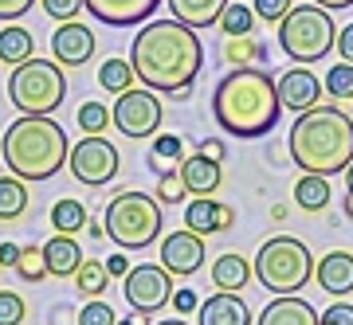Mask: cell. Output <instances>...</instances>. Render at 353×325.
Returning <instances> with one entry per match:
<instances>
[{"label": "cell", "instance_id": "obj_1", "mask_svg": "<svg viewBox=\"0 0 353 325\" xmlns=\"http://www.w3.org/2000/svg\"><path fill=\"white\" fill-rule=\"evenodd\" d=\"M130 67L145 90H165L185 98L204 67L201 36L176 20H150L130 43Z\"/></svg>", "mask_w": 353, "mask_h": 325}, {"label": "cell", "instance_id": "obj_2", "mask_svg": "<svg viewBox=\"0 0 353 325\" xmlns=\"http://www.w3.org/2000/svg\"><path fill=\"white\" fill-rule=\"evenodd\" d=\"M279 90L275 78L259 67H236L228 71L212 90V118L228 138H263L279 122Z\"/></svg>", "mask_w": 353, "mask_h": 325}, {"label": "cell", "instance_id": "obj_3", "mask_svg": "<svg viewBox=\"0 0 353 325\" xmlns=\"http://www.w3.org/2000/svg\"><path fill=\"white\" fill-rule=\"evenodd\" d=\"M290 161L310 176H334L353 165V122L334 106H314L294 118L287 134Z\"/></svg>", "mask_w": 353, "mask_h": 325}, {"label": "cell", "instance_id": "obj_4", "mask_svg": "<svg viewBox=\"0 0 353 325\" xmlns=\"http://www.w3.org/2000/svg\"><path fill=\"white\" fill-rule=\"evenodd\" d=\"M67 134L59 122L51 118H16L4 138H0V157L8 165V173L20 176L24 185H36V180H51L67 165Z\"/></svg>", "mask_w": 353, "mask_h": 325}, {"label": "cell", "instance_id": "obj_5", "mask_svg": "<svg viewBox=\"0 0 353 325\" xmlns=\"http://www.w3.org/2000/svg\"><path fill=\"white\" fill-rule=\"evenodd\" d=\"M161 224H165V216H161L157 196H145V192H134V188L118 192L106 204V212H102V235L122 251L150 247L153 239L161 235Z\"/></svg>", "mask_w": 353, "mask_h": 325}, {"label": "cell", "instance_id": "obj_6", "mask_svg": "<svg viewBox=\"0 0 353 325\" xmlns=\"http://www.w3.org/2000/svg\"><path fill=\"white\" fill-rule=\"evenodd\" d=\"M252 275L263 282L275 298H287V294H299V290L314 278V255L303 239L294 235H271L259 247L252 263Z\"/></svg>", "mask_w": 353, "mask_h": 325}, {"label": "cell", "instance_id": "obj_7", "mask_svg": "<svg viewBox=\"0 0 353 325\" xmlns=\"http://www.w3.org/2000/svg\"><path fill=\"white\" fill-rule=\"evenodd\" d=\"M8 98L24 118H51L67 98V75L55 59H28L8 75Z\"/></svg>", "mask_w": 353, "mask_h": 325}, {"label": "cell", "instance_id": "obj_8", "mask_svg": "<svg viewBox=\"0 0 353 325\" xmlns=\"http://www.w3.org/2000/svg\"><path fill=\"white\" fill-rule=\"evenodd\" d=\"M334 43H338V24L318 4L290 8V16L279 24V48H283V55L303 63V67L326 59L330 51H334Z\"/></svg>", "mask_w": 353, "mask_h": 325}, {"label": "cell", "instance_id": "obj_9", "mask_svg": "<svg viewBox=\"0 0 353 325\" xmlns=\"http://www.w3.org/2000/svg\"><path fill=\"white\" fill-rule=\"evenodd\" d=\"M110 125L118 134L141 141V138H157L161 134V102L153 90H126L114 98Z\"/></svg>", "mask_w": 353, "mask_h": 325}, {"label": "cell", "instance_id": "obj_10", "mask_svg": "<svg viewBox=\"0 0 353 325\" xmlns=\"http://www.w3.org/2000/svg\"><path fill=\"white\" fill-rule=\"evenodd\" d=\"M118 165H122V157L114 149V141H106V138H83L67 153L71 176H75L79 185H90V188L110 185L114 176H118Z\"/></svg>", "mask_w": 353, "mask_h": 325}, {"label": "cell", "instance_id": "obj_11", "mask_svg": "<svg viewBox=\"0 0 353 325\" xmlns=\"http://www.w3.org/2000/svg\"><path fill=\"white\" fill-rule=\"evenodd\" d=\"M122 294H126L130 310L138 313H153L173 302V275L165 271L161 263H141L130 266L126 282H122Z\"/></svg>", "mask_w": 353, "mask_h": 325}, {"label": "cell", "instance_id": "obj_12", "mask_svg": "<svg viewBox=\"0 0 353 325\" xmlns=\"http://www.w3.org/2000/svg\"><path fill=\"white\" fill-rule=\"evenodd\" d=\"M208 259V247H204L201 235H192V231H169L161 239V266L169 271L173 278H189L196 275Z\"/></svg>", "mask_w": 353, "mask_h": 325}, {"label": "cell", "instance_id": "obj_13", "mask_svg": "<svg viewBox=\"0 0 353 325\" xmlns=\"http://www.w3.org/2000/svg\"><path fill=\"white\" fill-rule=\"evenodd\" d=\"M275 90H279V106L283 110H294V114H306L314 110L322 102V83L310 67H290L275 78Z\"/></svg>", "mask_w": 353, "mask_h": 325}, {"label": "cell", "instance_id": "obj_14", "mask_svg": "<svg viewBox=\"0 0 353 325\" xmlns=\"http://www.w3.org/2000/svg\"><path fill=\"white\" fill-rule=\"evenodd\" d=\"M94 48H99L94 32H90L87 24H79V20L59 24L51 32V59L59 63V67H87Z\"/></svg>", "mask_w": 353, "mask_h": 325}, {"label": "cell", "instance_id": "obj_15", "mask_svg": "<svg viewBox=\"0 0 353 325\" xmlns=\"http://www.w3.org/2000/svg\"><path fill=\"white\" fill-rule=\"evenodd\" d=\"M161 0H83L99 24H110V28H134V24H145L153 12H157Z\"/></svg>", "mask_w": 353, "mask_h": 325}, {"label": "cell", "instance_id": "obj_16", "mask_svg": "<svg viewBox=\"0 0 353 325\" xmlns=\"http://www.w3.org/2000/svg\"><path fill=\"white\" fill-rule=\"evenodd\" d=\"M232 224H236V212L228 204L212 200V196H192L189 208H185V231H192V235H201V239L232 231Z\"/></svg>", "mask_w": 353, "mask_h": 325}, {"label": "cell", "instance_id": "obj_17", "mask_svg": "<svg viewBox=\"0 0 353 325\" xmlns=\"http://www.w3.org/2000/svg\"><path fill=\"white\" fill-rule=\"evenodd\" d=\"M314 282L326 290L330 298L353 294V255L350 251H330L314 263Z\"/></svg>", "mask_w": 353, "mask_h": 325}, {"label": "cell", "instance_id": "obj_18", "mask_svg": "<svg viewBox=\"0 0 353 325\" xmlns=\"http://www.w3.org/2000/svg\"><path fill=\"white\" fill-rule=\"evenodd\" d=\"M196 325H252V310L240 294H212L196 306Z\"/></svg>", "mask_w": 353, "mask_h": 325}, {"label": "cell", "instance_id": "obj_19", "mask_svg": "<svg viewBox=\"0 0 353 325\" xmlns=\"http://www.w3.org/2000/svg\"><path fill=\"white\" fill-rule=\"evenodd\" d=\"M255 325H318V313L314 306L299 294H287V298H271L259 310Z\"/></svg>", "mask_w": 353, "mask_h": 325}, {"label": "cell", "instance_id": "obj_20", "mask_svg": "<svg viewBox=\"0 0 353 325\" xmlns=\"http://www.w3.org/2000/svg\"><path fill=\"white\" fill-rule=\"evenodd\" d=\"M181 180H185V192H192V196H212L224 185V169H220V161H208L204 153H189L181 161Z\"/></svg>", "mask_w": 353, "mask_h": 325}, {"label": "cell", "instance_id": "obj_21", "mask_svg": "<svg viewBox=\"0 0 353 325\" xmlns=\"http://www.w3.org/2000/svg\"><path fill=\"white\" fill-rule=\"evenodd\" d=\"M169 4V12H173L176 24L185 28H212L220 24V16H224V8L232 4V0H165Z\"/></svg>", "mask_w": 353, "mask_h": 325}, {"label": "cell", "instance_id": "obj_22", "mask_svg": "<svg viewBox=\"0 0 353 325\" xmlns=\"http://www.w3.org/2000/svg\"><path fill=\"white\" fill-rule=\"evenodd\" d=\"M252 278H255L252 275V263L243 259L240 251H224V255L212 263V286H216V294H240Z\"/></svg>", "mask_w": 353, "mask_h": 325}, {"label": "cell", "instance_id": "obj_23", "mask_svg": "<svg viewBox=\"0 0 353 325\" xmlns=\"http://www.w3.org/2000/svg\"><path fill=\"white\" fill-rule=\"evenodd\" d=\"M43 263H48V275L75 278V271L83 266V247L75 243V235H51L43 243Z\"/></svg>", "mask_w": 353, "mask_h": 325}, {"label": "cell", "instance_id": "obj_24", "mask_svg": "<svg viewBox=\"0 0 353 325\" xmlns=\"http://www.w3.org/2000/svg\"><path fill=\"white\" fill-rule=\"evenodd\" d=\"M36 59V39H32V32L20 24L12 28H0V63H12V67H20V63Z\"/></svg>", "mask_w": 353, "mask_h": 325}, {"label": "cell", "instance_id": "obj_25", "mask_svg": "<svg viewBox=\"0 0 353 325\" xmlns=\"http://www.w3.org/2000/svg\"><path fill=\"white\" fill-rule=\"evenodd\" d=\"M330 196H334V188H330L326 176L303 173L299 185H294V204H299L303 212H322V208H330Z\"/></svg>", "mask_w": 353, "mask_h": 325}, {"label": "cell", "instance_id": "obj_26", "mask_svg": "<svg viewBox=\"0 0 353 325\" xmlns=\"http://www.w3.org/2000/svg\"><path fill=\"white\" fill-rule=\"evenodd\" d=\"M87 224H90V216L79 200L63 196V200L51 204V227H55V235H75V231H83Z\"/></svg>", "mask_w": 353, "mask_h": 325}, {"label": "cell", "instance_id": "obj_27", "mask_svg": "<svg viewBox=\"0 0 353 325\" xmlns=\"http://www.w3.org/2000/svg\"><path fill=\"white\" fill-rule=\"evenodd\" d=\"M28 208V185L20 176H0V220H20Z\"/></svg>", "mask_w": 353, "mask_h": 325}, {"label": "cell", "instance_id": "obj_28", "mask_svg": "<svg viewBox=\"0 0 353 325\" xmlns=\"http://www.w3.org/2000/svg\"><path fill=\"white\" fill-rule=\"evenodd\" d=\"M134 67H130V59H102L99 67V87L110 90V94H126V90H134Z\"/></svg>", "mask_w": 353, "mask_h": 325}, {"label": "cell", "instance_id": "obj_29", "mask_svg": "<svg viewBox=\"0 0 353 325\" xmlns=\"http://www.w3.org/2000/svg\"><path fill=\"white\" fill-rule=\"evenodd\" d=\"M75 286L83 298H102L106 286H110V275H106V263L99 259H83V266L75 271Z\"/></svg>", "mask_w": 353, "mask_h": 325}, {"label": "cell", "instance_id": "obj_30", "mask_svg": "<svg viewBox=\"0 0 353 325\" xmlns=\"http://www.w3.org/2000/svg\"><path fill=\"white\" fill-rule=\"evenodd\" d=\"M216 28H220V32H224L228 39L252 36V32H255V12H252V4H228Z\"/></svg>", "mask_w": 353, "mask_h": 325}, {"label": "cell", "instance_id": "obj_31", "mask_svg": "<svg viewBox=\"0 0 353 325\" xmlns=\"http://www.w3.org/2000/svg\"><path fill=\"white\" fill-rule=\"evenodd\" d=\"M75 122L83 129V138H102L110 129V106L106 102H83L75 114Z\"/></svg>", "mask_w": 353, "mask_h": 325}, {"label": "cell", "instance_id": "obj_32", "mask_svg": "<svg viewBox=\"0 0 353 325\" xmlns=\"http://www.w3.org/2000/svg\"><path fill=\"white\" fill-rule=\"evenodd\" d=\"M220 55H224V63H232V67H252L255 59H263V43H259V39H252V36L224 39Z\"/></svg>", "mask_w": 353, "mask_h": 325}, {"label": "cell", "instance_id": "obj_33", "mask_svg": "<svg viewBox=\"0 0 353 325\" xmlns=\"http://www.w3.org/2000/svg\"><path fill=\"white\" fill-rule=\"evenodd\" d=\"M12 271H16V278H24V282H43V278H48L43 247H24V255H20V263H16Z\"/></svg>", "mask_w": 353, "mask_h": 325}, {"label": "cell", "instance_id": "obj_34", "mask_svg": "<svg viewBox=\"0 0 353 325\" xmlns=\"http://www.w3.org/2000/svg\"><path fill=\"white\" fill-rule=\"evenodd\" d=\"M326 94L330 98H353V67L350 63H334L326 75Z\"/></svg>", "mask_w": 353, "mask_h": 325}, {"label": "cell", "instance_id": "obj_35", "mask_svg": "<svg viewBox=\"0 0 353 325\" xmlns=\"http://www.w3.org/2000/svg\"><path fill=\"white\" fill-rule=\"evenodd\" d=\"M290 8H294V0H252L255 20H263V24H275V28L290 16Z\"/></svg>", "mask_w": 353, "mask_h": 325}, {"label": "cell", "instance_id": "obj_36", "mask_svg": "<svg viewBox=\"0 0 353 325\" xmlns=\"http://www.w3.org/2000/svg\"><path fill=\"white\" fill-rule=\"evenodd\" d=\"M28 302L16 290H0V325H24Z\"/></svg>", "mask_w": 353, "mask_h": 325}, {"label": "cell", "instance_id": "obj_37", "mask_svg": "<svg viewBox=\"0 0 353 325\" xmlns=\"http://www.w3.org/2000/svg\"><path fill=\"white\" fill-rule=\"evenodd\" d=\"M189 196L185 192V180H181V173H161V180H157V204H181Z\"/></svg>", "mask_w": 353, "mask_h": 325}, {"label": "cell", "instance_id": "obj_38", "mask_svg": "<svg viewBox=\"0 0 353 325\" xmlns=\"http://www.w3.org/2000/svg\"><path fill=\"white\" fill-rule=\"evenodd\" d=\"M153 161H185V141L176 134H157L153 138Z\"/></svg>", "mask_w": 353, "mask_h": 325}, {"label": "cell", "instance_id": "obj_39", "mask_svg": "<svg viewBox=\"0 0 353 325\" xmlns=\"http://www.w3.org/2000/svg\"><path fill=\"white\" fill-rule=\"evenodd\" d=\"M79 325H114V306L106 302H87L83 310H79Z\"/></svg>", "mask_w": 353, "mask_h": 325}, {"label": "cell", "instance_id": "obj_40", "mask_svg": "<svg viewBox=\"0 0 353 325\" xmlns=\"http://www.w3.org/2000/svg\"><path fill=\"white\" fill-rule=\"evenodd\" d=\"M43 4V12L51 16V20H59V24H71L79 16V8H83V0H39Z\"/></svg>", "mask_w": 353, "mask_h": 325}, {"label": "cell", "instance_id": "obj_41", "mask_svg": "<svg viewBox=\"0 0 353 325\" xmlns=\"http://www.w3.org/2000/svg\"><path fill=\"white\" fill-rule=\"evenodd\" d=\"M318 325H353V306L350 302H334L330 310L318 313Z\"/></svg>", "mask_w": 353, "mask_h": 325}, {"label": "cell", "instance_id": "obj_42", "mask_svg": "<svg viewBox=\"0 0 353 325\" xmlns=\"http://www.w3.org/2000/svg\"><path fill=\"white\" fill-rule=\"evenodd\" d=\"M196 306H201L196 290H189V286L173 290V310H176V313H196Z\"/></svg>", "mask_w": 353, "mask_h": 325}, {"label": "cell", "instance_id": "obj_43", "mask_svg": "<svg viewBox=\"0 0 353 325\" xmlns=\"http://www.w3.org/2000/svg\"><path fill=\"white\" fill-rule=\"evenodd\" d=\"M36 0H0V20H20V16L32 12Z\"/></svg>", "mask_w": 353, "mask_h": 325}, {"label": "cell", "instance_id": "obj_44", "mask_svg": "<svg viewBox=\"0 0 353 325\" xmlns=\"http://www.w3.org/2000/svg\"><path fill=\"white\" fill-rule=\"evenodd\" d=\"M334 48H338V55L353 67V24L338 28V43H334Z\"/></svg>", "mask_w": 353, "mask_h": 325}, {"label": "cell", "instance_id": "obj_45", "mask_svg": "<svg viewBox=\"0 0 353 325\" xmlns=\"http://www.w3.org/2000/svg\"><path fill=\"white\" fill-rule=\"evenodd\" d=\"M20 255H24L20 243H12V239H4V243H0V266H16V263H20Z\"/></svg>", "mask_w": 353, "mask_h": 325}, {"label": "cell", "instance_id": "obj_46", "mask_svg": "<svg viewBox=\"0 0 353 325\" xmlns=\"http://www.w3.org/2000/svg\"><path fill=\"white\" fill-rule=\"evenodd\" d=\"M106 275L118 278V275H130V259L122 255V251H114L110 259H106Z\"/></svg>", "mask_w": 353, "mask_h": 325}, {"label": "cell", "instance_id": "obj_47", "mask_svg": "<svg viewBox=\"0 0 353 325\" xmlns=\"http://www.w3.org/2000/svg\"><path fill=\"white\" fill-rule=\"evenodd\" d=\"M196 153H204L208 161H220V157H224V141H220V138H204Z\"/></svg>", "mask_w": 353, "mask_h": 325}, {"label": "cell", "instance_id": "obj_48", "mask_svg": "<svg viewBox=\"0 0 353 325\" xmlns=\"http://www.w3.org/2000/svg\"><path fill=\"white\" fill-rule=\"evenodd\" d=\"M318 8H326V12H341V8H353V0H314Z\"/></svg>", "mask_w": 353, "mask_h": 325}, {"label": "cell", "instance_id": "obj_49", "mask_svg": "<svg viewBox=\"0 0 353 325\" xmlns=\"http://www.w3.org/2000/svg\"><path fill=\"white\" fill-rule=\"evenodd\" d=\"M145 322H150V313H138V310H134L130 317H122V322H114V325H145Z\"/></svg>", "mask_w": 353, "mask_h": 325}, {"label": "cell", "instance_id": "obj_50", "mask_svg": "<svg viewBox=\"0 0 353 325\" xmlns=\"http://www.w3.org/2000/svg\"><path fill=\"white\" fill-rule=\"evenodd\" d=\"M271 220H287V204H271Z\"/></svg>", "mask_w": 353, "mask_h": 325}, {"label": "cell", "instance_id": "obj_51", "mask_svg": "<svg viewBox=\"0 0 353 325\" xmlns=\"http://www.w3.org/2000/svg\"><path fill=\"white\" fill-rule=\"evenodd\" d=\"M341 208H345V216L353 220V192H345V204H341Z\"/></svg>", "mask_w": 353, "mask_h": 325}, {"label": "cell", "instance_id": "obj_52", "mask_svg": "<svg viewBox=\"0 0 353 325\" xmlns=\"http://www.w3.org/2000/svg\"><path fill=\"white\" fill-rule=\"evenodd\" d=\"M345 185H350V192H353V165L345 169Z\"/></svg>", "mask_w": 353, "mask_h": 325}, {"label": "cell", "instance_id": "obj_53", "mask_svg": "<svg viewBox=\"0 0 353 325\" xmlns=\"http://www.w3.org/2000/svg\"><path fill=\"white\" fill-rule=\"evenodd\" d=\"M157 325H189V322H181V317H169V322H157Z\"/></svg>", "mask_w": 353, "mask_h": 325}]
</instances>
